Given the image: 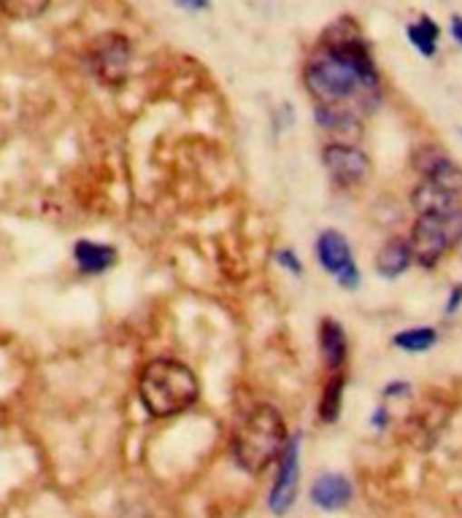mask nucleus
Instances as JSON below:
<instances>
[{
  "label": "nucleus",
  "mask_w": 462,
  "mask_h": 518,
  "mask_svg": "<svg viewBox=\"0 0 462 518\" xmlns=\"http://www.w3.org/2000/svg\"><path fill=\"white\" fill-rule=\"evenodd\" d=\"M287 440L290 435L281 414L273 406H257L238 421L232 432V459L243 473L260 475L273 462H279Z\"/></svg>",
  "instance_id": "7ed1b4c3"
},
{
  "label": "nucleus",
  "mask_w": 462,
  "mask_h": 518,
  "mask_svg": "<svg viewBox=\"0 0 462 518\" xmlns=\"http://www.w3.org/2000/svg\"><path fill=\"white\" fill-rule=\"evenodd\" d=\"M303 82L319 108L347 111L357 119L370 116L381 98L378 71L357 35L328 38L309 60Z\"/></svg>",
  "instance_id": "f257e3e1"
},
{
  "label": "nucleus",
  "mask_w": 462,
  "mask_h": 518,
  "mask_svg": "<svg viewBox=\"0 0 462 518\" xmlns=\"http://www.w3.org/2000/svg\"><path fill=\"white\" fill-rule=\"evenodd\" d=\"M182 8H190V11H201V8H209V0H176Z\"/></svg>",
  "instance_id": "4be33fe9"
},
{
  "label": "nucleus",
  "mask_w": 462,
  "mask_h": 518,
  "mask_svg": "<svg viewBox=\"0 0 462 518\" xmlns=\"http://www.w3.org/2000/svg\"><path fill=\"white\" fill-rule=\"evenodd\" d=\"M452 35L462 46V16H452Z\"/></svg>",
  "instance_id": "5701e85b"
},
{
  "label": "nucleus",
  "mask_w": 462,
  "mask_h": 518,
  "mask_svg": "<svg viewBox=\"0 0 462 518\" xmlns=\"http://www.w3.org/2000/svg\"><path fill=\"white\" fill-rule=\"evenodd\" d=\"M406 33H408V41L414 44V49H417L422 57H436L441 27H438L430 16H419L417 22H411V24L406 27Z\"/></svg>",
  "instance_id": "2eb2a0df"
},
{
  "label": "nucleus",
  "mask_w": 462,
  "mask_h": 518,
  "mask_svg": "<svg viewBox=\"0 0 462 518\" xmlns=\"http://www.w3.org/2000/svg\"><path fill=\"white\" fill-rule=\"evenodd\" d=\"M347 332L336 318H322L319 324V354L330 373H339L347 362Z\"/></svg>",
  "instance_id": "f8f14e48"
},
{
  "label": "nucleus",
  "mask_w": 462,
  "mask_h": 518,
  "mask_svg": "<svg viewBox=\"0 0 462 518\" xmlns=\"http://www.w3.org/2000/svg\"><path fill=\"white\" fill-rule=\"evenodd\" d=\"M436 343H438V332L433 327H408V329H403V332H398L392 337V346L400 348V351H408V354L430 351Z\"/></svg>",
  "instance_id": "dca6fc26"
},
{
  "label": "nucleus",
  "mask_w": 462,
  "mask_h": 518,
  "mask_svg": "<svg viewBox=\"0 0 462 518\" xmlns=\"http://www.w3.org/2000/svg\"><path fill=\"white\" fill-rule=\"evenodd\" d=\"M344 386H347V376H344L341 370L333 373L330 381H328V386H325V392H322V400H319V418H322L325 424L339 421L341 403H344Z\"/></svg>",
  "instance_id": "f3484780"
},
{
  "label": "nucleus",
  "mask_w": 462,
  "mask_h": 518,
  "mask_svg": "<svg viewBox=\"0 0 462 518\" xmlns=\"http://www.w3.org/2000/svg\"><path fill=\"white\" fill-rule=\"evenodd\" d=\"M462 240V208L417 213L411 227V251L422 268H433Z\"/></svg>",
  "instance_id": "20e7f679"
},
{
  "label": "nucleus",
  "mask_w": 462,
  "mask_h": 518,
  "mask_svg": "<svg viewBox=\"0 0 462 518\" xmlns=\"http://www.w3.org/2000/svg\"><path fill=\"white\" fill-rule=\"evenodd\" d=\"M90 68L101 84L119 87L130 71V41L119 33H106L90 46Z\"/></svg>",
  "instance_id": "39448f33"
},
{
  "label": "nucleus",
  "mask_w": 462,
  "mask_h": 518,
  "mask_svg": "<svg viewBox=\"0 0 462 518\" xmlns=\"http://www.w3.org/2000/svg\"><path fill=\"white\" fill-rule=\"evenodd\" d=\"M317 259L325 268V273H330L344 289H357L359 287V270L354 265L351 246H349L344 232H339V230L319 232V238H317Z\"/></svg>",
  "instance_id": "423d86ee"
},
{
  "label": "nucleus",
  "mask_w": 462,
  "mask_h": 518,
  "mask_svg": "<svg viewBox=\"0 0 462 518\" xmlns=\"http://www.w3.org/2000/svg\"><path fill=\"white\" fill-rule=\"evenodd\" d=\"M460 306H462V281L460 284H455L452 287V292H449V300H447V316H455V313L460 311Z\"/></svg>",
  "instance_id": "aec40b11"
},
{
  "label": "nucleus",
  "mask_w": 462,
  "mask_h": 518,
  "mask_svg": "<svg viewBox=\"0 0 462 518\" xmlns=\"http://www.w3.org/2000/svg\"><path fill=\"white\" fill-rule=\"evenodd\" d=\"M74 259L84 273H103L116 262V249L95 240H79L74 246Z\"/></svg>",
  "instance_id": "4468645a"
},
{
  "label": "nucleus",
  "mask_w": 462,
  "mask_h": 518,
  "mask_svg": "<svg viewBox=\"0 0 462 518\" xmlns=\"http://www.w3.org/2000/svg\"><path fill=\"white\" fill-rule=\"evenodd\" d=\"M298 478H300V437H290L281 456H279V473L268 494V508L276 516H284L298 497Z\"/></svg>",
  "instance_id": "6e6552de"
},
{
  "label": "nucleus",
  "mask_w": 462,
  "mask_h": 518,
  "mask_svg": "<svg viewBox=\"0 0 462 518\" xmlns=\"http://www.w3.org/2000/svg\"><path fill=\"white\" fill-rule=\"evenodd\" d=\"M276 259H279V265H281L284 270H290V273H295V276H300V273H303V265H300V259H298V254H295V251L281 249V251L276 254Z\"/></svg>",
  "instance_id": "6ab92c4d"
},
{
  "label": "nucleus",
  "mask_w": 462,
  "mask_h": 518,
  "mask_svg": "<svg viewBox=\"0 0 462 518\" xmlns=\"http://www.w3.org/2000/svg\"><path fill=\"white\" fill-rule=\"evenodd\" d=\"M349 500H351V484H349L347 475H339V473H325L314 481L311 486V503L328 513L333 511H341L347 508Z\"/></svg>",
  "instance_id": "9d476101"
},
{
  "label": "nucleus",
  "mask_w": 462,
  "mask_h": 518,
  "mask_svg": "<svg viewBox=\"0 0 462 518\" xmlns=\"http://www.w3.org/2000/svg\"><path fill=\"white\" fill-rule=\"evenodd\" d=\"M138 397L146 414L154 418L190 411L201 397L198 376L179 359H152L138 376Z\"/></svg>",
  "instance_id": "f03ea898"
},
{
  "label": "nucleus",
  "mask_w": 462,
  "mask_h": 518,
  "mask_svg": "<svg viewBox=\"0 0 462 518\" xmlns=\"http://www.w3.org/2000/svg\"><path fill=\"white\" fill-rule=\"evenodd\" d=\"M417 213H428V210H452L460 206V192H452L447 187H438L428 179H422L411 195Z\"/></svg>",
  "instance_id": "ddd939ff"
},
{
  "label": "nucleus",
  "mask_w": 462,
  "mask_h": 518,
  "mask_svg": "<svg viewBox=\"0 0 462 518\" xmlns=\"http://www.w3.org/2000/svg\"><path fill=\"white\" fill-rule=\"evenodd\" d=\"M52 0H0V11L8 16V19H35L41 16L46 8H49Z\"/></svg>",
  "instance_id": "a211bd4d"
},
{
  "label": "nucleus",
  "mask_w": 462,
  "mask_h": 518,
  "mask_svg": "<svg viewBox=\"0 0 462 518\" xmlns=\"http://www.w3.org/2000/svg\"><path fill=\"white\" fill-rule=\"evenodd\" d=\"M417 168H419L422 179L462 195V168L438 146H425L417 154Z\"/></svg>",
  "instance_id": "1a4fd4ad"
},
{
  "label": "nucleus",
  "mask_w": 462,
  "mask_h": 518,
  "mask_svg": "<svg viewBox=\"0 0 462 518\" xmlns=\"http://www.w3.org/2000/svg\"><path fill=\"white\" fill-rule=\"evenodd\" d=\"M408 389H411V384H406V381H392V384L384 386V397H398V395H406Z\"/></svg>",
  "instance_id": "412c9836"
},
{
  "label": "nucleus",
  "mask_w": 462,
  "mask_h": 518,
  "mask_svg": "<svg viewBox=\"0 0 462 518\" xmlns=\"http://www.w3.org/2000/svg\"><path fill=\"white\" fill-rule=\"evenodd\" d=\"M322 162L339 187H359L370 179V160L362 149H357V143H328Z\"/></svg>",
  "instance_id": "0eeeda50"
},
{
  "label": "nucleus",
  "mask_w": 462,
  "mask_h": 518,
  "mask_svg": "<svg viewBox=\"0 0 462 518\" xmlns=\"http://www.w3.org/2000/svg\"><path fill=\"white\" fill-rule=\"evenodd\" d=\"M414 262V251H411V240L403 238H389L373 257L376 273L381 279H398L408 270V265Z\"/></svg>",
  "instance_id": "9b49d317"
}]
</instances>
